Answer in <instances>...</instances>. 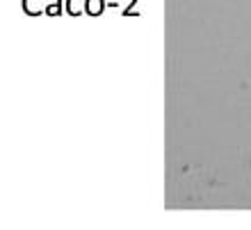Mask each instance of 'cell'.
<instances>
[{"label":"cell","instance_id":"cell-1","mask_svg":"<svg viewBox=\"0 0 251 230\" xmlns=\"http://www.w3.org/2000/svg\"><path fill=\"white\" fill-rule=\"evenodd\" d=\"M44 5H46V0H23V9L27 14H41L46 9Z\"/></svg>","mask_w":251,"mask_h":230}]
</instances>
